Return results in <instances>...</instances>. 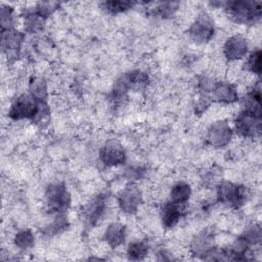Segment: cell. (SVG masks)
I'll list each match as a JSON object with an SVG mask.
<instances>
[{
	"label": "cell",
	"mask_w": 262,
	"mask_h": 262,
	"mask_svg": "<svg viewBox=\"0 0 262 262\" xmlns=\"http://www.w3.org/2000/svg\"><path fill=\"white\" fill-rule=\"evenodd\" d=\"M126 236H127V227L120 222L111 223L106 227L103 235L106 244L113 249L121 246L125 242Z\"/></svg>",
	"instance_id": "obj_16"
},
{
	"label": "cell",
	"mask_w": 262,
	"mask_h": 262,
	"mask_svg": "<svg viewBox=\"0 0 262 262\" xmlns=\"http://www.w3.org/2000/svg\"><path fill=\"white\" fill-rule=\"evenodd\" d=\"M44 18L36 13L35 10L26 11L24 15V28L28 33H37L43 27Z\"/></svg>",
	"instance_id": "obj_20"
},
{
	"label": "cell",
	"mask_w": 262,
	"mask_h": 262,
	"mask_svg": "<svg viewBox=\"0 0 262 262\" xmlns=\"http://www.w3.org/2000/svg\"><path fill=\"white\" fill-rule=\"evenodd\" d=\"M215 248V235L210 229H204L199 232L190 243L191 254L202 259H206Z\"/></svg>",
	"instance_id": "obj_11"
},
{
	"label": "cell",
	"mask_w": 262,
	"mask_h": 262,
	"mask_svg": "<svg viewBox=\"0 0 262 262\" xmlns=\"http://www.w3.org/2000/svg\"><path fill=\"white\" fill-rule=\"evenodd\" d=\"M217 200L228 207H239L247 201V189L228 180H221L216 186Z\"/></svg>",
	"instance_id": "obj_4"
},
{
	"label": "cell",
	"mask_w": 262,
	"mask_h": 262,
	"mask_svg": "<svg viewBox=\"0 0 262 262\" xmlns=\"http://www.w3.org/2000/svg\"><path fill=\"white\" fill-rule=\"evenodd\" d=\"M29 93L38 101H46L48 96L47 84L44 79L35 77L30 80L28 86Z\"/></svg>",
	"instance_id": "obj_18"
},
{
	"label": "cell",
	"mask_w": 262,
	"mask_h": 262,
	"mask_svg": "<svg viewBox=\"0 0 262 262\" xmlns=\"http://www.w3.org/2000/svg\"><path fill=\"white\" fill-rule=\"evenodd\" d=\"M67 221L68 220L63 214H57V215H55V219L45 228V231L48 234H56V233L62 231L63 229H66V227L68 225Z\"/></svg>",
	"instance_id": "obj_28"
},
{
	"label": "cell",
	"mask_w": 262,
	"mask_h": 262,
	"mask_svg": "<svg viewBox=\"0 0 262 262\" xmlns=\"http://www.w3.org/2000/svg\"><path fill=\"white\" fill-rule=\"evenodd\" d=\"M24 40L25 34L14 28L1 31L2 51L8 62H13L18 58Z\"/></svg>",
	"instance_id": "obj_6"
},
{
	"label": "cell",
	"mask_w": 262,
	"mask_h": 262,
	"mask_svg": "<svg viewBox=\"0 0 262 262\" xmlns=\"http://www.w3.org/2000/svg\"><path fill=\"white\" fill-rule=\"evenodd\" d=\"M118 205L125 214H134L137 212L142 203V194L140 189L134 183H129L118 194Z\"/></svg>",
	"instance_id": "obj_9"
},
{
	"label": "cell",
	"mask_w": 262,
	"mask_h": 262,
	"mask_svg": "<svg viewBox=\"0 0 262 262\" xmlns=\"http://www.w3.org/2000/svg\"><path fill=\"white\" fill-rule=\"evenodd\" d=\"M212 98L211 96H209V94H205V93H200L199 98L195 101L194 104V111L196 114H203L211 104Z\"/></svg>",
	"instance_id": "obj_30"
},
{
	"label": "cell",
	"mask_w": 262,
	"mask_h": 262,
	"mask_svg": "<svg viewBox=\"0 0 262 262\" xmlns=\"http://www.w3.org/2000/svg\"><path fill=\"white\" fill-rule=\"evenodd\" d=\"M144 174V169L141 167H130L126 170V176L128 179L138 180L140 179Z\"/></svg>",
	"instance_id": "obj_31"
},
{
	"label": "cell",
	"mask_w": 262,
	"mask_h": 262,
	"mask_svg": "<svg viewBox=\"0 0 262 262\" xmlns=\"http://www.w3.org/2000/svg\"><path fill=\"white\" fill-rule=\"evenodd\" d=\"M214 33V23L207 14L198 16L188 29L189 38L196 44L208 43L213 38Z\"/></svg>",
	"instance_id": "obj_7"
},
{
	"label": "cell",
	"mask_w": 262,
	"mask_h": 262,
	"mask_svg": "<svg viewBox=\"0 0 262 262\" xmlns=\"http://www.w3.org/2000/svg\"><path fill=\"white\" fill-rule=\"evenodd\" d=\"M43 101H38L29 92L18 95L10 105L8 116L14 121L31 120L35 118L40 104Z\"/></svg>",
	"instance_id": "obj_3"
},
{
	"label": "cell",
	"mask_w": 262,
	"mask_h": 262,
	"mask_svg": "<svg viewBox=\"0 0 262 262\" xmlns=\"http://www.w3.org/2000/svg\"><path fill=\"white\" fill-rule=\"evenodd\" d=\"M248 42L239 36L233 35L229 37L223 45V54L229 61H235L244 58L248 53Z\"/></svg>",
	"instance_id": "obj_12"
},
{
	"label": "cell",
	"mask_w": 262,
	"mask_h": 262,
	"mask_svg": "<svg viewBox=\"0 0 262 262\" xmlns=\"http://www.w3.org/2000/svg\"><path fill=\"white\" fill-rule=\"evenodd\" d=\"M250 246L253 245H259L261 242L262 233H261V227L259 224L254 223L250 226H248L244 232L241 235Z\"/></svg>",
	"instance_id": "obj_23"
},
{
	"label": "cell",
	"mask_w": 262,
	"mask_h": 262,
	"mask_svg": "<svg viewBox=\"0 0 262 262\" xmlns=\"http://www.w3.org/2000/svg\"><path fill=\"white\" fill-rule=\"evenodd\" d=\"M247 70L253 74H261V50L256 49L252 51L245 63Z\"/></svg>",
	"instance_id": "obj_24"
},
{
	"label": "cell",
	"mask_w": 262,
	"mask_h": 262,
	"mask_svg": "<svg viewBox=\"0 0 262 262\" xmlns=\"http://www.w3.org/2000/svg\"><path fill=\"white\" fill-rule=\"evenodd\" d=\"M179 6V2H173V1H166V2H160L154 9V13L162 18H168L174 15V13L177 11Z\"/></svg>",
	"instance_id": "obj_22"
},
{
	"label": "cell",
	"mask_w": 262,
	"mask_h": 262,
	"mask_svg": "<svg viewBox=\"0 0 262 262\" xmlns=\"http://www.w3.org/2000/svg\"><path fill=\"white\" fill-rule=\"evenodd\" d=\"M227 15L237 24H255L261 17V2L234 0L223 3Z\"/></svg>",
	"instance_id": "obj_1"
},
{
	"label": "cell",
	"mask_w": 262,
	"mask_h": 262,
	"mask_svg": "<svg viewBox=\"0 0 262 262\" xmlns=\"http://www.w3.org/2000/svg\"><path fill=\"white\" fill-rule=\"evenodd\" d=\"M13 8L9 5H2L0 9V23H1V31L11 29L13 24Z\"/></svg>",
	"instance_id": "obj_27"
},
{
	"label": "cell",
	"mask_w": 262,
	"mask_h": 262,
	"mask_svg": "<svg viewBox=\"0 0 262 262\" xmlns=\"http://www.w3.org/2000/svg\"><path fill=\"white\" fill-rule=\"evenodd\" d=\"M149 251V246L145 241H134L127 248L128 259L133 261L143 260Z\"/></svg>",
	"instance_id": "obj_19"
},
{
	"label": "cell",
	"mask_w": 262,
	"mask_h": 262,
	"mask_svg": "<svg viewBox=\"0 0 262 262\" xmlns=\"http://www.w3.org/2000/svg\"><path fill=\"white\" fill-rule=\"evenodd\" d=\"M106 209V199L103 194L93 196L84 207V218L89 226L95 225L103 216Z\"/></svg>",
	"instance_id": "obj_14"
},
{
	"label": "cell",
	"mask_w": 262,
	"mask_h": 262,
	"mask_svg": "<svg viewBox=\"0 0 262 262\" xmlns=\"http://www.w3.org/2000/svg\"><path fill=\"white\" fill-rule=\"evenodd\" d=\"M185 205H177L171 201L165 203L160 211L161 221L165 228H173L180 220L184 213Z\"/></svg>",
	"instance_id": "obj_15"
},
{
	"label": "cell",
	"mask_w": 262,
	"mask_h": 262,
	"mask_svg": "<svg viewBox=\"0 0 262 262\" xmlns=\"http://www.w3.org/2000/svg\"><path fill=\"white\" fill-rule=\"evenodd\" d=\"M261 115L242 110L235 118V131L243 137L253 138L261 133Z\"/></svg>",
	"instance_id": "obj_5"
},
{
	"label": "cell",
	"mask_w": 262,
	"mask_h": 262,
	"mask_svg": "<svg viewBox=\"0 0 262 262\" xmlns=\"http://www.w3.org/2000/svg\"><path fill=\"white\" fill-rule=\"evenodd\" d=\"M191 196V187L185 181L176 182L170 190V201L177 205H186Z\"/></svg>",
	"instance_id": "obj_17"
},
{
	"label": "cell",
	"mask_w": 262,
	"mask_h": 262,
	"mask_svg": "<svg viewBox=\"0 0 262 262\" xmlns=\"http://www.w3.org/2000/svg\"><path fill=\"white\" fill-rule=\"evenodd\" d=\"M233 131L229 124L225 121H216L207 130V142L215 147L222 148L226 146L232 139Z\"/></svg>",
	"instance_id": "obj_8"
},
{
	"label": "cell",
	"mask_w": 262,
	"mask_h": 262,
	"mask_svg": "<svg viewBox=\"0 0 262 262\" xmlns=\"http://www.w3.org/2000/svg\"><path fill=\"white\" fill-rule=\"evenodd\" d=\"M45 201L48 212L51 214H63L70 206L71 196L62 181H54L45 189Z\"/></svg>",
	"instance_id": "obj_2"
},
{
	"label": "cell",
	"mask_w": 262,
	"mask_h": 262,
	"mask_svg": "<svg viewBox=\"0 0 262 262\" xmlns=\"http://www.w3.org/2000/svg\"><path fill=\"white\" fill-rule=\"evenodd\" d=\"M211 98L220 103L230 104L238 100V92L233 84L226 81H216L211 90Z\"/></svg>",
	"instance_id": "obj_13"
},
{
	"label": "cell",
	"mask_w": 262,
	"mask_h": 262,
	"mask_svg": "<svg viewBox=\"0 0 262 262\" xmlns=\"http://www.w3.org/2000/svg\"><path fill=\"white\" fill-rule=\"evenodd\" d=\"M135 2H130V1H105L103 2V8H105L108 12L111 13H121L124 12L130 8L133 7Z\"/></svg>",
	"instance_id": "obj_25"
},
{
	"label": "cell",
	"mask_w": 262,
	"mask_h": 262,
	"mask_svg": "<svg viewBox=\"0 0 262 262\" xmlns=\"http://www.w3.org/2000/svg\"><path fill=\"white\" fill-rule=\"evenodd\" d=\"M222 172L219 167H212L207 171L205 176L203 177V180L206 185L208 186H217L221 179Z\"/></svg>",
	"instance_id": "obj_29"
},
{
	"label": "cell",
	"mask_w": 262,
	"mask_h": 262,
	"mask_svg": "<svg viewBox=\"0 0 262 262\" xmlns=\"http://www.w3.org/2000/svg\"><path fill=\"white\" fill-rule=\"evenodd\" d=\"M14 245L21 250H29L35 245V235L31 229H20L13 238Z\"/></svg>",
	"instance_id": "obj_21"
},
{
	"label": "cell",
	"mask_w": 262,
	"mask_h": 262,
	"mask_svg": "<svg viewBox=\"0 0 262 262\" xmlns=\"http://www.w3.org/2000/svg\"><path fill=\"white\" fill-rule=\"evenodd\" d=\"M99 160L106 167H116L126 162L127 154L120 142L112 139L101 146L99 150Z\"/></svg>",
	"instance_id": "obj_10"
},
{
	"label": "cell",
	"mask_w": 262,
	"mask_h": 262,
	"mask_svg": "<svg viewBox=\"0 0 262 262\" xmlns=\"http://www.w3.org/2000/svg\"><path fill=\"white\" fill-rule=\"evenodd\" d=\"M59 6L58 2H53V1H43L37 3L36 7L34 10L38 15H40L42 18H47L50 16Z\"/></svg>",
	"instance_id": "obj_26"
}]
</instances>
